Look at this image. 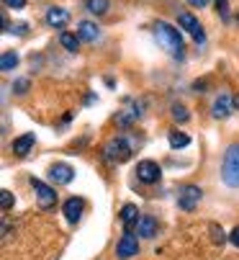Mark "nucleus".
<instances>
[{"mask_svg":"<svg viewBox=\"0 0 239 260\" xmlns=\"http://www.w3.org/2000/svg\"><path fill=\"white\" fill-rule=\"evenodd\" d=\"M88 11L103 16V13L108 11V0H88Z\"/></svg>","mask_w":239,"mask_h":260,"instance_id":"20","label":"nucleus"},{"mask_svg":"<svg viewBox=\"0 0 239 260\" xmlns=\"http://www.w3.org/2000/svg\"><path fill=\"white\" fill-rule=\"evenodd\" d=\"M31 185H33V193H36L39 204H42L44 209H49V206L57 204V193H54L52 185H47V183H42V180H36V178H31Z\"/></svg>","mask_w":239,"mask_h":260,"instance_id":"5","label":"nucleus"},{"mask_svg":"<svg viewBox=\"0 0 239 260\" xmlns=\"http://www.w3.org/2000/svg\"><path fill=\"white\" fill-rule=\"evenodd\" d=\"M3 3H6L8 8H16V11H21V8H26V0H3Z\"/></svg>","mask_w":239,"mask_h":260,"instance_id":"23","label":"nucleus"},{"mask_svg":"<svg viewBox=\"0 0 239 260\" xmlns=\"http://www.w3.org/2000/svg\"><path fill=\"white\" fill-rule=\"evenodd\" d=\"M139 211H136V206H131V204H126L124 209H121V221H124V227H126V232H131V227L134 224H139Z\"/></svg>","mask_w":239,"mask_h":260,"instance_id":"13","label":"nucleus"},{"mask_svg":"<svg viewBox=\"0 0 239 260\" xmlns=\"http://www.w3.org/2000/svg\"><path fill=\"white\" fill-rule=\"evenodd\" d=\"M178 21H180V28H185L198 44H203V42H206V31H203V26L198 23V18H195L193 13H180Z\"/></svg>","mask_w":239,"mask_h":260,"instance_id":"4","label":"nucleus"},{"mask_svg":"<svg viewBox=\"0 0 239 260\" xmlns=\"http://www.w3.org/2000/svg\"><path fill=\"white\" fill-rule=\"evenodd\" d=\"M80 214H83V201H80V199H70V201L64 204V216H67V221H77Z\"/></svg>","mask_w":239,"mask_h":260,"instance_id":"16","label":"nucleus"},{"mask_svg":"<svg viewBox=\"0 0 239 260\" xmlns=\"http://www.w3.org/2000/svg\"><path fill=\"white\" fill-rule=\"evenodd\" d=\"M188 3H190L193 8H206V6H209V0H188Z\"/></svg>","mask_w":239,"mask_h":260,"instance_id":"24","label":"nucleus"},{"mask_svg":"<svg viewBox=\"0 0 239 260\" xmlns=\"http://www.w3.org/2000/svg\"><path fill=\"white\" fill-rule=\"evenodd\" d=\"M49 178H52L54 183L64 185V183H72L75 170H72L70 165H64V162H57V165H52V168H49Z\"/></svg>","mask_w":239,"mask_h":260,"instance_id":"9","label":"nucleus"},{"mask_svg":"<svg viewBox=\"0 0 239 260\" xmlns=\"http://www.w3.org/2000/svg\"><path fill=\"white\" fill-rule=\"evenodd\" d=\"M136 175L142 183H157L159 180V165L154 160H142L136 165Z\"/></svg>","mask_w":239,"mask_h":260,"instance_id":"8","label":"nucleus"},{"mask_svg":"<svg viewBox=\"0 0 239 260\" xmlns=\"http://www.w3.org/2000/svg\"><path fill=\"white\" fill-rule=\"evenodd\" d=\"M0 206H3V209H11V206H13V196H11V191H3V193H0Z\"/></svg>","mask_w":239,"mask_h":260,"instance_id":"22","label":"nucleus"},{"mask_svg":"<svg viewBox=\"0 0 239 260\" xmlns=\"http://www.w3.org/2000/svg\"><path fill=\"white\" fill-rule=\"evenodd\" d=\"M136 252H139V242H136V237H134L131 232H124V237L118 240L116 255H118V257H124V260H129V257H134Z\"/></svg>","mask_w":239,"mask_h":260,"instance_id":"7","label":"nucleus"},{"mask_svg":"<svg viewBox=\"0 0 239 260\" xmlns=\"http://www.w3.org/2000/svg\"><path fill=\"white\" fill-rule=\"evenodd\" d=\"M59 42H62V47H64L67 52H77V47H80V36H75V34L64 31V34L59 36Z\"/></svg>","mask_w":239,"mask_h":260,"instance_id":"18","label":"nucleus"},{"mask_svg":"<svg viewBox=\"0 0 239 260\" xmlns=\"http://www.w3.org/2000/svg\"><path fill=\"white\" fill-rule=\"evenodd\" d=\"M221 178L231 188H239V142L231 144L226 155H224V165H221Z\"/></svg>","mask_w":239,"mask_h":260,"instance_id":"2","label":"nucleus"},{"mask_svg":"<svg viewBox=\"0 0 239 260\" xmlns=\"http://www.w3.org/2000/svg\"><path fill=\"white\" fill-rule=\"evenodd\" d=\"M154 39L159 42V47H162L167 54H173V57H183V39H180V31L173 28L170 23L159 21V23L154 26Z\"/></svg>","mask_w":239,"mask_h":260,"instance_id":"1","label":"nucleus"},{"mask_svg":"<svg viewBox=\"0 0 239 260\" xmlns=\"http://www.w3.org/2000/svg\"><path fill=\"white\" fill-rule=\"evenodd\" d=\"M231 108H234V101H231V95L221 93V95L214 101V111H211V114H214L216 119H226V116L231 114Z\"/></svg>","mask_w":239,"mask_h":260,"instance_id":"11","label":"nucleus"},{"mask_svg":"<svg viewBox=\"0 0 239 260\" xmlns=\"http://www.w3.org/2000/svg\"><path fill=\"white\" fill-rule=\"evenodd\" d=\"M103 152H106V160H111V162H126L131 157V147L124 139H111Z\"/></svg>","mask_w":239,"mask_h":260,"instance_id":"3","label":"nucleus"},{"mask_svg":"<svg viewBox=\"0 0 239 260\" xmlns=\"http://www.w3.org/2000/svg\"><path fill=\"white\" fill-rule=\"evenodd\" d=\"M234 108H236V111H239V95H236V98H234Z\"/></svg>","mask_w":239,"mask_h":260,"instance_id":"27","label":"nucleus"},{"mask_svg":"<svg viewBox=\"0 0 239 260\" xmlns=\"http://www.w3.org/2000/svg\"><path fill=\"white\" fill-rule=\"evenodd\" d=\"M219 8H221V11L226 13V6H224V0H219Z\"/></svg>","mask_w":239,"mask_h":260,"instance_id":"26","label":"nucleus"},{"mask_svg":"<svg viewBox=\"0 0 239 260\" xmlns=\"http://www.w3.org/2000/svg\"><path fill=\"white\" fill-rule=\"evenodd\" d=\"M139 235L142 237H154L157 235V219L154 216H149V214H144L142 219H139Z\"/></svg>","mask_w":239,"mask_h":260,"instance_id":"14","label":"nucleus"},{"mask_svg":"<svg viewBox=\"0 0 239 260\" xmlns=\"http://www.w3.org/2000/svg\"><path fill=\"white\" fill-rule=\"evenodd\" d=\"M173 119H175V121H188L190 114H188L183 106H173Z\"/></svg>","mask_w":239,"mask_h":260,"instance_id":"21","label":"nucleus"},{"mask_svg":"<svg viewBox=\"0 0 239 260\" xmlns=\"http://www.w3.org/2000/svg\"><path fill=\"white\" fill-rule=\"evenodd\" d=\"M67 21H70V13H67V8L52 6V8L47 11V23H49L52 28H64V26H67Z\"/></svg>","mask_w":239,"mask_h":260,"instance_id":"10","label":"nucleus"},{"mask_svg":"<svg viewBox=\"0 0 239 260\" xmlns=\"http://www.w3.org/2000/svg\"><path fill=\"white\" fill-rule=\"evenodd\" d=\"M229 240H231V242H234V245L239 247V227H236V230H234V232L229 235Z\"/></svg>","mask_w":239,"mask_h":260,"instance_id":"25","label":"nucleus"},{"mask_svg":"<svg viewBox=\"0 0 239 260\" xmlns=\"http://www.w3.org/2000/svg\"><path fill=\"white\" fill-rule=\"evenodd\" d=\"M16 64H18V54L16 52H3V57H0V70L11 72V70H16Z\"/></svg>","mask_w":239,"mask_h":260,"instance_id":"17","label":"nucleus"},{"mask_svg":"<svg viewBox=\"0 0 239 260\" xmlns=\"http://www.w3.org/2000/svg\"><path fill=\"white\" fill-rule=\"evenodd\" d=\"M33 142H36L33 134H23V137H18V139L13 142V152H16V155H28V152H31V147H33Z\"/></svg>","mask_w":239,"mask_h":260,"instance_id":"15","label":"nucleus"},{"mask_svg":"<svg viewBox=\"0 0 239 260\" xmlns=\"http://www.w3.org/2000/svg\"><path fill=\"white\" fill-rule=\"evenodd\" d=\"M77 36H80L83 42H98L100 31H98V26H95L93 21H80V23H77Z\"/></svg>","mask_w":239,"mask_h":260,"instance_id":"12","label":"nucleus"},{"mask_svg":"<svg viewBox=\"0 0 239 260\" xmlns=\"http://www.w3.org/2000/svg\"><path fill=\"white\" fill-rule=\"evenodd\" d=\"M188 144H190L188 134H180V132L170 134V147H173V150H180V147H188Z\"/></svg>","mask_w":239,"mask_h":260,"instance_id":"19","label":"nucleus"},{"mask_svg":"<svg viewBox=\"0 0 239 260\" xmlns=\"http://www.w3.org/2000/svg\"><path fill=\"white\" fill-rule=\"evenodd\" d=\"M198 201H201V188H198V185H185V188H180V196H178L180 209L193 211Z\"/></svg>","mask_w":239,"mask_h":260,"instance_id":"6","label":"nucleus"}]
</instances>
